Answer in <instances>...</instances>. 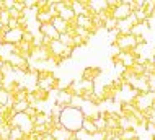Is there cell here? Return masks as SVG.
<instances>
[{
	"label": "cell",
	"instance_id": "1",
	"mask_svg": "<svg viewBox=\"0 0 155 140\" xmlns=\"http://www.w3.org/2000/svg\"><path fill=\"white\" fill-rule=\"evenodd\" d=\"M41 33L46 36V37H49V39H52V41H56V39H59V33H57V29L54 28V24L52 23H46V24H41Z\"/></svg>",
	"mask_w": 155,
	"mask_h": 140
},
{
	"label": "cell",
	"instance_id": "2",
	"mask_svg": "<svg viewBox=\"0 0 155 140\" xmlns=\"http://www.w3.org/2000/svg\"><path fill=\"white\" fill-rule=\"evenodd\" d=\"M25 132L20 127H12V134H10V140H23Z\"/></svg>",
	"mask_w": 155,
	"mask_h": 140
}]
</instances>
